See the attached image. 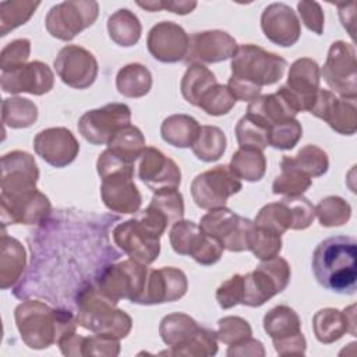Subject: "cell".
Returning a JSON list of instances; mask_svg holds the SVG:
<instances>
[{"instance_id": "34", "label": "cell", "mask_w": 357, "mask_h": 357, "mask_svg": "<svg viewBox=\"0 0 357 357\" xmlns=\"http://www.w3.org/2000/svg\"><path fill=\"white\" fill-rule=\"evenodd\" d=\"M201 126L188 114H172L160 126V135L165 142L177 148H191Z\"/></svg>"}, {"instance_id": "39", "label": "cell", "mask_w": 357, "mask_h": 357, "mask_svg": "<svg viewBox=\"0 0 357 357\" xmlns=\"http://www.w3.org/2000/svg\"><path fill=\"white\" fill-rule=\"evenodd\" d=\"M311 177L296 167L290 156H283L280 162V174L276 176L272 184V192L282 194L284 197L303 195L311 187Z\"/></svg>"}, {"instance_id": "38", "label": "cell", "mask_w": 357, "mask_h": 357, "mask_svg": "<svg viewBox=\"0 0 357 357\" xmlns=\"http://www.w3.org/2000/svg\"><path fill=\"white\" fill-rule=\"evenodd\" d=\"M216 84V77L208 67L204 64H190L181 78L180 91L190 105L198 106L201 96Z\"/></svg>"}, {"instance_id": "36", "label": "cell", "mask_w": 357, "mask_h": 357, "mask_svg": "<svg viewBox=\"0 0 357 357\" xmlns=\"http://www.w3.org/2000/svg\"><path fill=\"white\" fill-rule=\"evenodd\" d=\"M116 88L126 98H142L152 88V74L144 64L130 63L119 70Z\"/></svg>"}, {"instance_id": "6", "label": "cell", "mask_w": 357, "mask_h": 357, "mask_svg": "<svg viewBox=\"0 0 357 357\" xmlns=\"http://www.w3.org/2000/svg\"><path fill=\"white\" fill-rule=\"evenodd\" d=\"M291 278L289 262L282 257L262 261L252 272L243 275V305L261 307L282 293Z\"/></svg>"}, {"instance_id": "42", "label": "cell", "mask_w": 357, "mask_h": 357, "mask_svg": "<svg viewBox=\"0 0 357 357\" xmlns=\"http://www.w3.org/2000/svg\"><path fill=\"white\" fill-rule=\"evenodd\" d=\"M38 119V106L28 98L11 96L1 102V120L10 128L31 127Z\"/></svg>"}, {"instance_id": "24", "label": "cell", "mask_w": 357, "mask_h": 357, "mask_svg": "<svg viewBox=\"0 0 357 357\" xmlns=\"http://www.w3.org/2000/svg\"><path fill=\"white\" fill-rule=\"evenodd\" d=\"M188 45V33L173 21L158 22L151 28L146 38L149 53L160 63L183 61L187 56Z\"/></svg>"}, {"instance_id": "49", "label": "cell", "mask_w": 357, "mask_h": 357, "mask_svg": "<svg viewBox=\"0 0 357 357\" xmlns=\"http://www.w3.org/2000/svg\"><path fill=\"white\" fill-rule=\"evenodd\" d=\"M269 131L244 114L236 126V138L240 146L264 151L268 146Z\"/></svg>"}, {"instance_id": "46", "label": "cell", "mask_w": 357, "mask_h": 357, "mask_svg": "<svg viewBox=\"0 0 357 357\" xmlns=\"http://www.w3.org/2000/svg\"><path fill=\"white\" fill-rule=\"evenodd\" d=\"M291 162L296 167H298L311 178L324 176L329 167V159L326 152L312 144L303 146L297 152V155L291 158Z\"/></svg>"}, {"instance_id": "7", "label": "cell", "mask_w": 357, "mask_h": 357, "mask_svg": "<svg viewBox=\"0 0 357 357\" xmlns=\"http://www.w3.org/2000/svg\"><path fill=\"white\" fill-rule=\"evenodd\" d=\"M199 227L206 234L218 238L225 250L240 252L250 250L255 223L226 206H220L209 209L201 218Z\"/></svg>"}, {"instance_id": "54", "label": "cell", "mask_w": 357, "mask_h": 357, "mask_svg": "<svg viewBox=\"0 0 357 357\" xmlns=\"http://www.w3.org/2000/svg\"><path fill=\"white\" fill-rule=\"evenodd\" d=\"M297 11L298 15L305 25V28L315 35H322L324 33V25H325V17L322 7L318 1H310V0H303L297 4Z\"/></svg>"}, {"instance_id": "3", "label": "cell", "mask_w": 357, "mask_h": 357, "mask_svg": "<svg viewBox=\"0 0 357 357\" xmlns=\"http://www.w3.org/2000/svg\"><path fill=\"white\" fill-rule=\"evenodd\" d=\"M317 282L339 294H354L357 283V241L350 236H333L321 241L312 254Z\"/></svg>"}, {"instance_id": "41", "label": "cell", "mask_w": 357, "mask_h": 357, "mask_svg": "<svg viewBox=\"0 0 357 357\" xmlns=\"http://www.w3.org/2000/svg\"><path fill=\"white\" fill-rule=\"evenodd\" d=\"M107 149L114 155L135 163L141 152L145 149V137L142 131L131 123L121 127L107 142Z\"/></svg>"}, {"instance_id": "40", "label": "cell", "mask_w": 357, "mask_h": 357, "mask_svg": "<svg viewBox=\"0 0 357 357\" xmlns=\"http://www.w3.org/2000/svg\"><path fill=\"white\" fill-rule=\"evenodd\" d=\"M226 135L216 126H201L191 146L192 153L202 162H216L226 151Z\"/></svg>"}, {"instance_id": "8", "label": "cell", "mask_w": 357, "mask_h": 357, "mask_svg": "<svg viewBox=\"0 0 357 357\" xmlns=\"http://www.w3.org/2000/svg\"><path fill=\"white\" fill-rule=\"evenodd\" d=\"M148 271L145 264L128 258L103 268L95 280V284L103 294L116 303L121 298H127L131 303L138 304L145 289Z\"/></svg>"}, {"instance_id": "1", "label": "cell", "mask_w": 357, "mask_h": 357, "mask_svg": "<svg viewBox=\"0 0 357 357\" xmlns=\"http://www.w3.org/2000/svg\"><path fill=\"white\" fill-rule=\"evenodd\" d=\"M231 75L227 88L236 100L252 102L262 86L273 85L284 74L287 61L257 45H240L231 57Z\"/></svg>"}, {"instance_id": "28", "label": "cell", "mask_w": 357, "mask_h": 357, "mask_svg": "<svg viewBox=\"0 0 357 357\" xmlns=\"http://www.w3.org/2000/svg\"><path fill=\"white\" fill-rule=\"evenodd\" d=\"M39 169L35 158L25 151H13L1 158V192L21 194L36 188Z\"/></svg>"}, {"instance_id": "14", "label": "cell", "mask_w": 357, "mask_h": 357, "mask_svg": "<svg viewBox=\"0 0 357 357\" xmlns=\"http://www.w3.org/2000/svg\"><path fill=\"white\" fill-rule=\"evenodd\" d=\"M243 188L240 178L226 165L199 173L191 183V195L197 206L213 209L225 206L227 199Z\"/></svg>"}, {"instance_id": "35", "label": "cell", "mask_w": 357, "mask_h": 357, "mask_svg": "<svg viewBox=\"0 0 357 357\" xmlns=\"http://www.w3.org/2000/svg\"><path fill=\"white\" fill-rule=\"evenodd\" d=\"M107 32L110 39L121 46H134L142 33L139 18L128 8H119L107 20Z\"/></svg>"}, {"instance_id": "26", "label": "cell", "mask_w": 357, "mask_h": 357, "mask_svg": "<svg viewBox=\"0 0 357 357\" xmlns=\"http://www.w3.org/2000/svg\"><path fill=\"white\" fill-rule=\"evenodd\" d=\"M188 289L185 273L174 266L149 269L142 296L138 304L152 305L180 300Z\"/></svg>"}, {"instance_id": "21", "label": "cell", "mask_w": 357, "mask_h": 357, "mask_svg": "<svg viewBox=\"0 0 357 357\" xmlns=\"http://www.w3.org/2000/svg\"><path fill=\"white\" fill-rule=\"evenodd\" d=\"M0 85L3 92L7 93L25 92L40 96L53 89L54 74L46 63L35 60L21 67L1 71Z\"/></svg>"}, {"instance_id": "19", "label": "cell", "mask_w": 357, "mask_h": 357, "mask_svg": "<svg viewBox=\"0 0 357 357\" xmlns=\"http://www.w3.org/2000/svg\"><path fill=\"white\" fill-rule=\"evenodd\" d=\"M319 84L321 68L318 63L310 57H301L291 63L287 82L282 85V89L297 112H310L321 89Z\"/></svg>"}, {"instance_id": "11", "label": "cell", "mask_w": 357, "mask_h": 357, "mask_svg": "<svg viewBox=\"0 0 357 357\" xmlns=\"http://www.w3.org/2000/svg\"><path fill=\"white\" fill-rule=\"evenodd\" d=\"M170 245L176 254L190 255L199 265L216 264L222 254V243L201 230L199 225L191 220H178L170 229Z\"/></svg>"}, {"instance_id": "2", "label": "cell", "mask_w": 357, "mask_h": 357, "mask_svg": "<svg viewBox=\"0 0 357 357\" xmlns=\"http://www.w3.org/2000/svg\"><path fill=\"white\" fill-rule=\"evenodd\" d=\"M22 342L35 350L47 349L75 332L77 317L66 308H53L39 300H25L14 310Z\"/></svg>"}, {"instance_id": "31", "label": "cell", "mask_w": 357, "mask_h": 357, "mask_svg": "<svg viewBox=\"0 0 357 357\" xmlns=\"http://www.w3.org/2000/svg\"><path fill=\"white\" fill-rule=\"evenodd\" d=\"M201 325L184 312H173L162 318L159 335L166 346L170 347L167 354L181 356L201 331Z\"/></svg>"}, {"instance_id": "29", "label": "cell", "mask_w": 357, "mask_h": 357, "mask_svg": "<svg viewBox=\"0 0 357 357\" xmlns=\"http://www.w3.org/2000/svg\"><path fill=\"white\" fill-rule=\"evenodd\" d=\"M297 113L298 112L280 86L276 92L259 95L250 102L245 114L269 131V128L278 123L296 119Z\"/></svg>"}, {"instance_id": "20", "label": "cell", "mask_w": 357, "mask_h": 357, "mask_svg": "<svg viewBox=\"0 0 357 357\" xmlns=\"http://www.w3.org/2000/svg\"><path fill=\"white\" fill-rule=\"evenodd\" d=\"M356 99L336 96L331 91L319 89L310 113L328 123L333 131L342 135H353L357 130Z\"/></svg>"}, {"instance_id": "37", "label": "cell", "mask_w": 357, "mask_h": 357, "mask_svg": "<svg viewBox=\"0 0 357 357\" xmlns=\"http://www.w3.org/2000/svg\"><path fill=\"white\" fill-rule=\"evenodd\" d=\"M229 169L237 178L254 183L259 181L266 172V159L257 148L240 146L231 156Z\"/></svg>"}, {"instance_id": "25", "label": "cell", "mask_w": 357, "mask_h": 357, "mask_svg": "<svg viewBox=\"0 0 357 357\" xmlns=\"http://www.w3.org/2000/svg\"><path fill=\"white\" fill-rule=\"evenodd\" d=\"M238 45L236 39L219 29L195 32L190 36L188 52L184 59L188 64H211L231 59Z\"/></svg>"}, {"instance_id": "56", "label": "cell", "mask_w": 357, "mask_h": 357, "mask_svg": "<svg viewBox=\"0 0 357 357\" xmlns=\"http://www.w3.org/2000/svg\"><path fill=\"white\" fill-rule=\"evenodd\" d=\"M229 357H236V356H241V357H247V356H261L264 357L265 356V349H264V344L254 339L252 336L237 343V344H233V346H229L227 349V353H226Z\"/></svg>"}, {"instance_id": "30", "label": "cell", "mask_w": 357, "mask_h": 357, "mask_svg": "<svg viewBox=\"0 0 357 357\" xmlns=\"http://www.w3.org/2000/svg\"><path fill=\"white\" fill-rule=\"evenodd\" d=\"M356 305L343 311L337 308H322L312 317V329L318 342L324 344L339 340L344 333L356 336Z\"/></svg>"}, {"instance_id": "10", "label": "cell", "mask_w": 357, "mask_h": 357, "mask_svg": "<svg viewBox=\"0 0 357 357\" xmlns=\"http://www.w3.org/2000/svg\"><path fill=\"white\" fill-rule=\"evenodd\" d=\"M99 15V4L93 0H67L54 4L46 14L47 32L63 42L73 40L79 32L93 25Z\"/></svg>"}, {"instance_id": "16", "label": "cell", "mask_w": 357, "mask_h": 357, "mask_svg": "<svg viewBox=\"0 0 357 357\" xmlns=\"http://www.w3.org/2000/svg\"><path fill=\"white\" fill-rule=\"evenodd\" d=\"M130 121L131 109L126 103H107L85 112L78 120V131L92 145H107L112 137Z\"/></svg>"}, {"instance_id": "12", "label": "cell", "mask_w": 357, "mask_h": 357, "mask_svg": "<svg viewBox=\"0 0 357 357\" xmlns=\"http://www.w3.org/2000/svg\"><path fill=\"white\" fill-rule=\"evenodd\" d=\"M116 245L131 259L149 265L158 259L160 252V237L139 216L119 223L112 231Z\"/></svg>"}, {"instance_id": "55", "label": "cell", "mask_w": 357, "mask_h": 357, "mask_svg": "<svg viewBox=\"0 0 357 357\" xmlns=\"http://www.w3.org/2000/svg\"><path fill=\"white\" fill-rule=\"evenodd\" d=\"M137 6L141 8L155 13L159 10H167L170 13L185 15L194 11L197 7V1L192 0H146V1H137Z\"/></svg>"}, {"instance_id": "27", "label": "cell", "mask_w": 357, "mask_h": 357, "mask_svg": "<svg viewBox=\"0 0 357 357\" xmlns=\"http://www.w3.org/2000/svg\"><path fill=\"white\" fill-rule=\"evenodd\" d=\"M261 29L272 43L290 47L301 35V22L296 11L284 3H272L261 14Z\"/></svg>"}, {"instance_id": "51", "label": "cell", "mask_w": 357, "mask_h": 357, "mask_svg": "<svg viewBox=\"0 0 357 357\" xmlns=\"http://www.w3.org/2000/svg\"><path fill=\"white\" fill-rule=\"evenodd\" d=\"M218 340L227 346L237 344L252 335L250 324L241 317H225L218 321Z\"/></svg>"}, {"instance_id": "9", "label": "cell", "mask_w": 357, "mask_h": 357, "mask_svg": "<svg viewBox=\"0 0 357 357\" xmlns=\"http://www.w3.org/2000/svg\"><path fill=\"white\" fill-rule=\"evenodd\" d=\"M315 218V206L303 195L283 197L278 202L264 205L254 223L261 227L283 234L286 230H304Z\"/></svg>"}, {"instance_id": "18", "label": "cell", "mask_w": 357, "mask_h": 357, "mask_svg": "<svg viewBox=\"0 0 357 357\" xmlns=\"http://www.w3.org/2000/svg\"><path fill=\"white\" fill-rule=\"evenodd\" d=\"M54 68L59 78L75 89L89 88L99 73L98 60L82 46L67 45L61 47L54 59Z\"/></svg>"}, {"instance_id": "33", "label": "cell", "mask_w": 357, "mask_h": 357, "mask_svg": "<svg viewBox=\"0 0 357 357\" xmlns=\"http://www.w3.org/2000/svg\"><path fill=\"white\" fill-rule=\"evenodd\" d=\"M26 265V252L21 241L7 236L3 230L0 238V287L3 290L14 286Z\"/></svg>"}, {"instance_id": "48", "label": "cell", "mask_w": 357, "mask_h": 357, "mask_svg": "<svg viewBox=\"0 0 357 357\" xmlns=\"http://www.w3.org/2000/svg\"><path fill=\"white\" fill-rule=\"evenodd\" d=\"M303 137V127L297 119L284 120L278 123L269 128L268 135V145L280 149L289 151L293 149Z\"/></svg>"}, {"instance_id": "44", "label": "cell", "mask_w": 357, "mask_h": 357, "mask_svg": "<svg viewBox=\"0 0 357 357\" xmlns=\"http://www.w3.org/2000/svg\"><path fill=\"white\" fill-rule=\"evenodd\" d=\"M315 216L324 227L342 226L349 222L351 216V206L342 197L329 195L318 202L315 206Z\"/></svg>"}, {"instance_id": "23", "label": "cell", "mask_w": 357, "mask_h": 357, "mask_svg": "<svg viewBox=\"0 0 357 357\" xmlns=\"http://www.w3.org/2000/svg\"><path fill=\"white\" fill-rule=\"evenodd\" d=\"M33 149L47 165L60 169L75 160L79 152V142L68 128L49 127L35 135Z\"/></svg>"}, {"instance_id": "32", "label": "cell", "mask_w": 357, "mask_h": 357, "mask_svg": "<svg viewBox=\"0 0 357 357\" xmlns=\"http://www.w3.org/2000/svg\"><path fill=\"white\" fill-rule=\"evenodd\" d=\"M59 347L64 356H107L116 357L120 353V339L105 333H95L92 336H81L75 332L59 340Z\"/></svg>"}, {"instance_id": "43", "label": "cell", "mask_w": 357, "mask_h": 357, "mask_svg": "<svg viewBox=\"0 0 357 357\" xmlns=\"http://www.w3.org/2000/svg\"><path fill=\"white\" fill-rule=\"evenodd\" d=\"M40 6L39 1L10 0L0 3V35L6 36L10 31L24 25Z\"/></svg>"}, {"instance_id": "17", "label": "cell", "mask_w": 357, "mask_h": 357, "mask_svg": "<svg viewBox=\"0 0 357 357\" xmlns=\"http://www.w3.org/2000/svg\"><path fill=\"white\" fill-rule=\"evenodd\" d=\"M52 212L49 198L39 190L21 194H0V216L3 227L7 225H39Z\"/></svg>"}, {"instance_id": "52", "label": "cell", "mask_w": 357, "mask_h": 357, "mask_svg": "<svg viewBox=\"0 0 357 357\" xmlns=\"http://www.w3.org/2000/svg\"><path fill=\"white\" fill-rule=\"evenodd\" d=\"M31 54V42L26 38L14 39L7 43L0 53V68L8 71L26 64Z\"/></svg>"}, {"instance_id": "47", "label": "cell", "mask_w": 357, "mask_h": 357, "mask_svg": "<svg viewBox=\"0 0 357 357\" xmlns=\"http://www.w3.org/2000/svg\"><path fill=\"white\" fill-rule=\"evenodd\" d=\"M236 102L227 85L216 84L201 96L197 107H201L209 116H223L234 107Z\"/></svg>"}, {"instance_id": "57", "label": "cell", "mask_w": 357, "mask_h": 357, "mask_svg": "<svg viewBox=\"0 0 357 357\" xmlns=\"http://www.w3.org/2000/svg\"><path fill=\"white\" fill-rule=\"evenodd\" d=\"M337 8H339V17H340V21H342V25L349 31V25H351L350 28L353 29V25H354V8H356V3L351 1V3H343V4H337ZM354 31V29H353Z\"/></svg>"}, {"instance_id": "4", "label": "cell", "mask_w": 357, "mask_h": 357, "mask_svg": "<svg viewBox=\"0 0 357 357\" xmlns=\"http://www.w3.org/2000/svg\"><path fill=\"white\" fill-rule=\"evenodd\" d=\"M96 170L102 178L100 197L107 209L117 213L138 212L142 197L134 184V163L121 159L107 148L96 160Z\"/></svg>"}, {"instance_id": "13", "label": "cell", "mask_w": 357, "mask_h": 357, "mask_svg": "<svg viewBox=\"0 0 357 357\" xmlns=\"http://www.w3.org/2000/svg\"><path fill=\"white\" fill-rule=\"evenodd\" d=\"M264 331L279 356H303L307 349L298 314L287 305H276L264 317Z\"/></svg>"}, {"instance_id": "22", "label": "cell", "mask_w": 357, "mask_h": 357, "mask_svg": "<svg viewBox=\"0 0 357 357\" xmlns=\"http://www.w3.org/2000/svg\"><path fill=\"white\" fill-rule=\"evenodd\" d=\"M137 169L139 180L144 181L153 192L180 187V167L158 148L145 146L137 159Z\"/></svg>"}, {"instance_id": "5", "label": "cell", "mask_w": 357, "mask_h": 357, "mask_svg": "<svg viewBox=\"0 0 357 357\" xmlns=\"http://www.w3.org/2000/svg\"><path fill=\"white\" fill-rule=\"evenodd\" d=\"M75 305L78 325L93 333L124 339L132 328L131 317L117 308V303L103 294L95 282L88 283L78 291Z\"/></svg>"}, {"instance_id": "53", "label": "cell", "mask_w": 357, "mask_h": 357, "mask_svg": "<svg viewBox=\"0 0 357 357\" xmlns=\"http://www.w3.org/2000/svg\"><path fill=\"white\" fill-rule=\"evenodd\" d=\"M243 300V275H233L216 289V301L220 308L227 310Z\"/></svg>"}, {"instance_id": "15", "label": "cell", "mask_w": 357, "mask_h": 357, "mask_svg": "<svg viewBox=\"0 0 357 357\" xmlns=\"http://www.w3.org/2000/svg\"><path fill=\"white\" fill-rule=\"evenodd\" d=\"M321 75L331 89L344 98H357L356 49L351 43L336 40L331 45Z\"/></svg>"}, {"instance_id": "45", "label": "cell", "mask_w": 357, "mask_h": 357, "mask_svg": "<svg viewBox=\"0 0 357 357\" xmlns=\"http://www.w3.org/2000/svg\"><path fill=\"white\" fill-rule=\"evenodd\" d=\"M149 206L156 209L173 226L184 216V199L178 188H166L153 192Z\"/></svg>"}, {"instance_id": "50", "label": "cell", "mask_w": 357, "mask_h": 357, "mask_svg": "<svg viewBox=\"0 0 357 357\" xmlns=\"http://www.w3.org/2000/svg\"><path fill=\"white\" fill-rule=\"evenodd\" d=\"M280 250H282V236L275 233L273 230L255 225L250 251H252V254L258 259L266 261L278 257Z\"/></svg>"}]
</instances>
